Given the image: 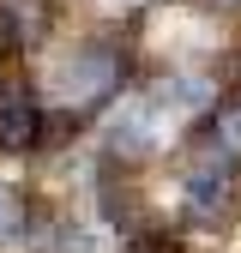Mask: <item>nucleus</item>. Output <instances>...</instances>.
<instances>
[{
  "label": "nucleus",
  "mask_w": 241,
  "mask_h": 253,
  "mask_svg": "<svg viewBox=\"0 0 241 253\" xmlns=\"http://www.w3.org/2000/svg\"><path fill=\"white\" fill-rule=\"evenodd\" d=\"M120 73H127V67H120V48L115 42H79L48 73V97L60 109H97V103H109L120 90Z\"/></svg>",
  "instance_id": "obj_1"
},
{
  "label": "nucleus",
  "mask_w": 241,
  "mask_h": 253,
  "mask_svg": "<svg viewBox=\"0 0 241 253\" xmlns=\"http://www.w3.org/2000/svg\"><path fill=\"white\" fill-rule=\"evenodd\" d=\"M145 97L163 109V121H181V115H205L211 103H217V73L181 67V73H163L157 84L145 90Z\"/></svg>",
  "instance_id": "obj_2"
},
{
  "label": "nucleus",
  "mask_w": 241,
  "mask_h": 253,
  "mask_svg": "<svg viewBox=\"0 0 241 253\" xmlns=\"http://www.w3.org/2000/svg\"><path fill=\"white\" fill-rule=\"evenodd\" d=\"M157 139H163V109L151 97H127L109 115V151L115 157H145Z\"/></svg>",
  "instance_id": "obj_3"
},
{
  "label": "nucleus",
  "mask_w": 241,
  "mask_h": 253,
  "mask_svg": "<svg viewBox=\"0 0 241 253\" xmlns=\"http://www.w3.org/2000/svg\"><path fill=\"white\" fill-rule=\"evenodd\" d=\"M235 193V169L229 157H205V163L187 169V181H181V199H187V217H199V223H211Z\"/></svg>",
  "instance_id": "obj_4"
},
{
  "label": "nucleus",
  "mask_w": 241,
  "mask_h": 253,
  "mask_svg": "<svg viewBox=\"0 0 241 253\" xmlns=\"http://www.w3.org/2000/svg\"><path fill=\"white\" fill-rule=\"evenodd\" d=\"M37 139H42V103L6 97V103H0V151H24Z\"/></svg>",
  "instance_id": "obj_5"
},
{
  "label": "nucleus",
  "mask_w": 241,
  "mask_h": 253,
  "mask_svg": "<svg viewBox=\"0 0 241 253\" xmlns=\"http://www.w3.org/2000/svg\"><path fill=\"white\" fill-rule=\"evenodd\" d=\"M211 151L217 157H241V103H229V109H217V121H211Z\"/></svg>",
  "instance_id": "obj_6"
},
{
  "label": "nucleus",
  "mask_w": 241,
  "mask_h": 253,
  "mask_svg": "<svg viewBox=\"0 0 241 253\" xmlns=\"http://www.w3.org/2000/svg\"><path fill=\"white\" fill-rule=\"evenodd\" d=\"M24 235V205H18V193L6 181H0V241H18Z\"/></svg>",
  "instance_id": "obj_7"
},
{
  "label": "nucleus",
  "mask_w": 241,
  "mask_h": 253,
  "mask_svg": "<svg viewBox=\"0 0 241 253\" xmlns=\"http://www.w3.org/2000/svg\"><path fill=\"white\" fill-rule=\"evenodd\" d=\"M67 253H109V235H103V229L73 223V229H67Z\"/></svg>",
  "instance_id": "obj_8"
},
{
  "label": "nucleus",
  "mask_w": 241,
  "mask_h": 253,
  "mask_svg": "<svg viewBox=\"0 0 241 253\" xmlns=\"http://www.w3.org/2000/svg\"><path fill=\"white\" fill-rule=\"evenodd\" d=\"M205 6H241V0H205Z\"/></svg>",
  "instance_id": "obj_9"
}]
</instances>
